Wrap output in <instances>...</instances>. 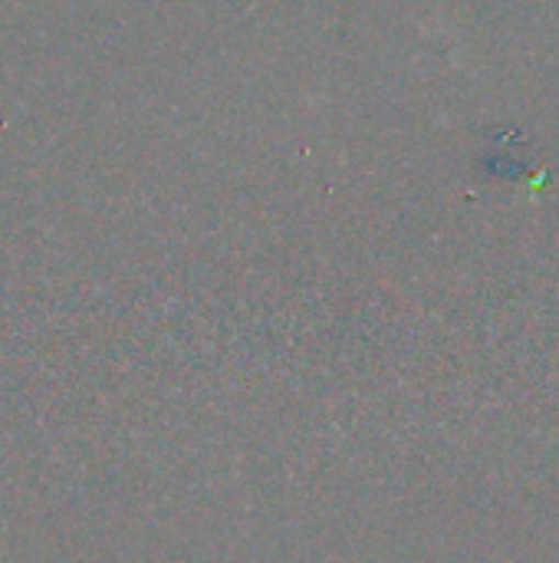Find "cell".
Listing matches in <instances>:
<instances>
[]
</instances>
